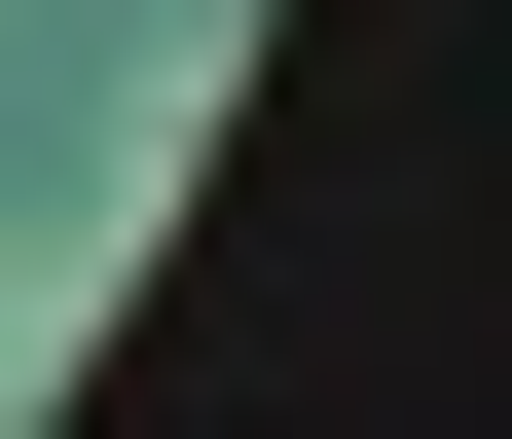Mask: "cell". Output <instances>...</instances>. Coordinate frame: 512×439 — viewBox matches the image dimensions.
<instances>
[{
  "label": "cell",
  "mask_w": 512,
  "mask_h": 439,
  "mask_svg": "<svg viewBox=\"0 0 512 439\" xmlns=\"http://www.w3.org/2000/svg\"><path fill=\"white\" fill-rule=\"evenodd\" d=\"M37 330H74V293H37V257H0V403H37Z\"/></svg>",
  "instance_id": "obj_1"
}]
</instances>
